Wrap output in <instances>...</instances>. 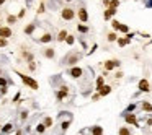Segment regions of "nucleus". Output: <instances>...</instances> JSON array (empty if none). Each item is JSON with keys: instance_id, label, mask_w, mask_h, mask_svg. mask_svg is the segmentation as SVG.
I'll return each mask as SVG.
<instances>
[{"instance_id": "1", "label": "nucleus", "mask_w": 152, "mask_h": 135, "mask_svg": "<svg viewBox=\"0 0 152 135\" xmlns=\"http://www.w3.org/2000/svg\"><path fill=\"white\" fill-rule=\"evenodd\" d=\"M80 57H82L80 52H74V54H70V55H67V57H64L62 62H64V64H69V65H75V64L80 60Z\"/></svg>"}, {"instance_id": "2", "label": "nucleus", "mask_w": 152, "mask_h": 135, "mask_svg": "<svg viewBox=\"0 0 152 135\" xmlns=\"http://www.w3.org/2000/svg\"><path fill=\"white\" fill-rule=\"evenodd\" d=\"M18 75H20V78L23 80V83H25V85H28L29 88H31V90H38V83L34 82L33 78L26 77V75H23V73H18Z\"/></svg>"}, {"instance_id": "3", "label": "nucleus", "mask_w": 152, "mask_h": 135, "mask_svg": "<svg viewBox=\"0 0 152 135\" xmlns=\"http://www.w3.org/2000/svg\"><path fill=\"white\" fill-rule=\"evenodd\" d=\"M62 18H64V20H67V21H70V20H74V17H75V12L72 8H64L62 10Z\"/></svg>"}, {"instance_id": "4", "label": "nucleus", "mask_w": 152, "mask_h": 135, "mask_svg": "<svg viewBox=\"0 0 152 135\" xmlns=\"http://www.w3.org/2000/svg\"><path fill=\"white\" fill-rule=\"evenodd\" d=\"M82 73H83V70L78 69V67H74V69L69 70V75H70L72 78H80V77H82Z\"/></svg>"}, {"instance_id": "5", "label": "nucleus", "mask_w": 152, "mask_h": 135, "mask_svg": "<svg viewBox=\"0 0 152 135\" xmlns=\"http://www.w3.org/2000/svg\"><path fill=\"white\" fill-rule=\"evenodd\" d=\"M10 36H12V29L7 28V26H2V28H0V37H5V39H7V37H10Z\"/></svg>"}, {"instance_id": "6", "label": "nucleus", "mask_w": 152, "mask_h": 135, "mask_svg": "<svg viewBox=\"0 0 152 135\" xmlns=\"http://www.w3.org/2000/svg\"><path fill=\"white\" fill-rule=\"evenodd\" d=\"M139 90L141 91H151V85H149V82L146 80V78L139 82Z\"/></svg>"}, {"instance_id": "7", "label": "nucleus", "mask_w": 152, "mask_h": 135, "mask_svg": "<svg viewBox=\"0 0 152 135\" xmlns=\"http://www.w3.org/2000/svg\"><path fill=\"white\" fill-rule=\"evenodd\" d=\"M78 18H80V21H82V23H87V20H88V13H87L85 8H80V10H78Z\"/></svg>"}, {"instance_id": "8", "label": "nucleus", "mask_w": 152, "mask_h": 135, "mask_svg": "<svg viewBox=\"0 0 152 135\" xmlns=\"http://www.w3.org/2000/svg\"><path fill=\"white\" fill-rule=\"evenodd\" d=\"M118 65H119L118 60H108V62H105V70H113L115 67H118Z\"/></svg>"}, {"instance_id": "9", "label": "nucleus", "mask_w": 152, "mask_h": 135, "mask_svg": "<svg viewBox=\"0 0 152 135\" xmlns=\"http://www.w3.org/2000/svg\"><path fill=\"white\" fill-rule=\"evenodd\" d=\"M124 119H126L127 124H134V125L137 127V119H136L134 114H124Z\"/></svg>"}, {"instance_id": "10", "label": "nucleus", "mask_w": 152, "mask_h": 135, "mask_svg": "<svg viewBox=\"0 0 152 135\" xmlns=\"http://www.w3.org/2000/svg\"><path fill=\"white\" fill-rule=\"evenodd\" d=\"M43 52H44V57H46V59H53L54 54H56V52H54V49H51V47H46Z\"/></svg>"}, {"instance_id": "11", "label": "nucleus", "mask_w": 152, "mask_h": 135, "mask_svg": "<svg viewBox=\"0 0 152 135\" xmlns=\"http://www.w3.org/2000/svg\"><path fill=\"white\" fill-rule=\"evenodd\" d=\"M51 41H53V36H51L49 33L43 34V36L39 37V42H44V44H46V42H51Z\"/></svg>"}, {"instance_id": "12", "label": "nucleus", "mask_w": 152, "mask_h": 135, "mask_svg": "<svg viewBox=\"0 0 152 135\" xmlns=\"http://www.w3.org/2000/svg\"><path fill=\"white\" fill-rule=\"evenodd\" d=\"M115 13H116V8H113V7H110V8H108L106 12H105V20H110V18L113 17Z\"/></svg>"}, {"instance_id": "13", "label": "nucleus", "mask_w": 152, "mask_h": 135, "mask_svg": "<svg viewBox=\"0 0 152 135\" xmlns=\"http://www.w3.org/2000/svg\"><path fill=\"white\" fill-rule=\"evenodd\" d=\"M111 93V88L110 86H102L100 88V96H106V94Z\"/></svg>"}, {"instance_id": "14", "label": "nucleus", "mask_w": 152, "mask_h": 135, "mask_svg": "<svg viewBox=\"0 0 152 135\" xmlns=\"http://www.w3.org/2000/svg\"><path fill=\"white\" fill-rule=\"evenodd\" d=\"M12 130H13V124L8 122L7 125H4V129H2V134H10Z\"/></svg>"}, {"instance_id": "15", "label": "nucleus", "mask_w": 152, "mask_h": 135, "mask_svg": "<svg viewBox=\"0 0 152 135\" xmlns=\"http://www.w3.org/2000/svg\"><path fill=\"white\" fill-rule=\"evenodd\" d=\"M92 134H93V135H102L103 134V129L100 125H95V127H92Z\"/></svg>"}, {"instance_id": "16", "label": "nucleus", "mask_w": 152, "mask_h": 135, "mask_svg": "<svg viewBox=\"0 0 152 135\" xmlns=\"http://www.w3.org/2000/svg\"><path fill=\"white\" fill-rule=\"evenodd\" d=\"M34 28H36V25H34V23H31V25H28V26L25 28V33H26V34H33Z\"/></svg>"}, {"instance_id": "17", "label": "nucleus", "mask_w": 152, "mask_h": 135, "mask_svg": "<svg viewBox=\"0 0 152 135\" xmlns=\"http://www.w3.org/2000/svg\"><path fill=\"white\" fill-rule=\"evenodd\" d=\"M67 36H69V34H67V31H64V29H62L61 33H59V36H57V41H66Z\"/></svg>"}, {"instance_id": "18", "label": "nucleus", "mask_w": 152, "mask_h": 135, "mask_svg": "<svg viewBox=\"0 0 152 135\" xmlns=\"http://www.w3.org/2000/svg\"><path fill=\"white\" fill-rule=\"evenodd\" d=\"M142 109L147 111V112H152V104H151V102H147V101H144L142 102Z\"/></svg>"}, {"instance_id": "19", "label": "nucleus", "mask_w": 152, "mask_h": 135, "mask_svg": "<svg viewBox=\"0 0 152 135\" xmlns=\"http://www.w3.org/2000/svg\"><path fill=\"white\" fill-rule=\"evenodd\" d=\"M119 135H131V130L127 127H121L119 129Z\"/></svg>"}, {"instance_id": "20", "label": "nucleus", "mask_w": 152, "mask_h": 135, "mask_svg": "<svg viewBox=\"0 0 152 135\" xmlns=\"http://www.w3.org/2000/svg\"><path fill=\"white\" fill-rule=\"evenodd\" d=\"M44 130H46V125H44V124H38V125H36V132H38V134H43Z\"/></svg>"}, {"instance_id": "21", "label": "nucleus", "mask_w": 152, "mask_h": 135, "mask_svg": "<svg viewBox=\"0 0 152 135\" xmlns=\"http://www.w3.org/2000/svg\"><path fill=\"white\" fill-rule=\"evenodd\" d=\"M26 117H28V111L23 109V111L20 112V119H21V122H25V119H26Z\"/></svg>"}, {"instance_id": "22", "label": "nucleus", "mask_w": 152, "mask_h": 135, "mask_svg": "<svg viewBox=\"0 0 152 135\" xmlns=\"http://www.w3.org/2000/svg\"><path fill=\"white\" fill-rule=\"evenodd\" d=\"M7 21H8L10 25H13V23H17V17H15V15H8V18H7Z\"/></svg>"}, {"instance_id": "23", "label": "nucleus", "mask_w": 152, "mask_h": 135, "mask_svg": "<svg viewBox=\"0 0 152 135\" xmlns=\"http://www.w3.org/2000/svg\"><path fill=\"white\" fill-rule=\"evenodd\" d=\"M77 29L80 31V33H88V28H87V26H83V25H78Z\"/></svg>"}, {"instance_id": "24", "label": "nucleus", "mask_w": 152, "mask_h": 135, "mask_svg": "<svg viewBox=\"0 0 152 135\" xmlns=\"http://www.w3.org/2000/svg\"><path fill=\"white\" fill-rule=\"evenodd\" d=\"M44 125L46 127H51V125H53V117H46L44 119Z\"/></svg>"}, {"instance_id": "25", "label": "nucleus", "mask_w": 152, "mask_h": 135, "mask_svg": "<svg viewBox=\"0 0 152 135\" xmlns=\"http://www.w3.org/2000/svg\"><path fill=\"white\" fill-rule=\"evenodd\" d=\"M102 86H103V77H100L98 80H97V90L100 91V88H102Z\"/></svg>"}, {"instance_id": "26", "label": "nucleus", "mask_w": 152, "mask_h": 135, "mask_svg": "<svg viewBox=\"0 0 152 135\" xmlns=\"http://www.w3.org/2000/svg\"><path fill=\"white\" fill-rule=\"evenodd\" d=\"M69 125H70V120H67V122H62V132H66L67 129H69Z\"/></svg>"}, {"instance_id": "27", "label": "nucleus", "mask_w": 152, "mask_h": 135, "mask_svg": "<svg viewBox=\"0 0 152 135\" xmlns=\"http://www.w3.org/2000/svg\"><path fill=\"white\" fill-rule=\"evenodd\" d=\"M129 41H131V39H127V37H126V39H118V44L119 46H126Z\"/></svg>"}, {"instance_id": "28", "label": "nucleus", "mask_w": 152, "mask_h": 135, "mask_svg": "<svg viewBox=\"0 0 152 135\" xmlns=\"http://www.w3.org/2000/svg\"><path fill=\"white\" fill-rule=\"evenodd\" d=\"M118 5H119V0H111L110 2V7H113V8H118Z\"/></svg>"}, {"instance_id": "29", "label": "nucleus", "mask_w": 152, "mask_h": 135, "mask_svg": "<svg viewBox=\"0 0 152 135\" xmlns=\"http://www.w3.org/2000/svg\"><path fill=\"white\" fill-rule=\"evenodd\" d=\"M66 41H67V44H69V46H72V44H74V41H75V39H74V36H70V34H69Z\"/></svg>"}, {"instance_id": "30", "label": "nucleus", "mask_w": 152, "mask_h": 135, "mask_svg": "<svg viewBox=\"0 0 152 135\" xmlns=\"http://www.w3.org/2000/svg\"><path fill=\"white\" fill-rule=\"evenodd\" d=\"M108 41H116V34L110 33V34H108Z\"/></svg>"}, {"instance_id": "31", "label": "nucleus", "mask_w": 152, "mask_h": 135, "mask_svg": "<svg viewBox=\"0 0 152 135\" xmlns=\"http://www.w3.org/2000/svg\"><path fill=\"white\" fill-rule=\"evenodd\" d=\"M111 26H113V28H115V29H119V26H121V25H119V23H118V21H111Z\"/></svg>"}, {"instance_id": "32", "label": "nucleus", "mask_w": 152, "mask_h": 135, "mask_svg": "<svg viewBox=\"0 0 152 135\" xmlns=\"http://www.w3.org/2000/svg\"><path fill=\"white\" fill-rule=\"evenodd\" d=\"M7 46V39L5 37H0V47H5Z\"/></svg>"}, {"instance_id": "33", "label": "nucleus", "mask_w": 152, "mask_h": 135, "mask_svg": "<svg viewBox=\"0 0 152 135\" xmlns=\"http://www.w3.org/2000/svg\"><path fill=\"white\" fill-rule=\"evenodd\" d=\"M119 31H121V33H127V26L126 25H121V26H119Z\"/></svg>"}, {"instance_id": "34", "label": "nucleus", "mask_w": 152, "mask_h": 135, "mask_svg": "<svg viewBox=\"0 0 152 135\" xmlns=\"http://www.w3.org/2000/svg\"><path fill=\"white\" fill-rule=\"evenodd\" d=\"M0 86H7V80L0 77Z\"/></svg>"}, {"instance_id": "35", "label": "nucleus", "mask_w": 152, "mask_h": 135, "mask_svg": "<svg viewBox=\"0 0 152 135\" xmlns=\"http://www.w3.org/2000/svg\"><path fill=\"white\" fill-rule=\"evenodd\" d=\"M146 7H147V8H152V0H147V2H146Z\"/></svg>"}, {"instance_id": "36", "label": "nucleus", "mask_w": 152, "mask_h": 135, "mask_svg": "<svg viewBox=\"0 0 152 135\" xmlns=\"http://www.w3.org/2000/svg\"><path fill=\"white\" fill-rule=\"evenodd\" d=\"M5 3V0H0V5H4Z\"/></svg>"}, {"instance_id": "37", "label": "nucleus", "mask_w": 152, "mask_h": 135, "mask_svg": "<svg viewBox=\"0 0 152 135\" xmlns=\"http://www.w3.org/2000/svg\"><path fill=\"white\" fill-rule=\"evenodd\" d=\"M17 135H21V132H20V130H18V132H17Z\"/></svg>"}, {"instance_id": "38", "label": "nucleus", "mask_w": 152, "mask_h": 135, "mask_svg": "<svg viewBox=\"0 0 152 135\" xmlns=\"http://www.w3.org/2000/svg\"><path fill=\"white\" fill-rule=\"evenodd\" d=\"M0 132H2V125H0Z\"/></svg>"}, {"instance_id": "39", "label": "nucleus", "mask_w": 152, "mask_h": 135, "mask_svg": "<svg viewBox=\"0 0 152 135\" xmlns=\"http://www.w3.org/2000/svg\"><path fill=\"white\" fill-rule=\"evenodd\" d=\"M0 75H2V69H0Z\"/></svg>"}, {"instance_id": "40", "label": "nucleus", "mask_w": 152, "mask_h": 135, "mask_svg": "<svg viewBox=\"0 0 152 135\" xmlns=\"http://www.w3.org/2000/svg\"><path fill=\"white\" fill-rule=\"evenodd\" d=\"M66 2H70V0H66Z\"/></svg>"}, {"instance_id": "41", "label": "nucleus", "mask_w": 152, "mask_h": 135, "mask_svg": "<svg viewBox=\"0 0 152 135\" xmlns=\"http://www.w3.org/2000/svg\"><path fill=\"white\" fill-rule=\"evenodd\" d=\"M0 28H2V26H0Z\"/></svg>"}]
</instances>
